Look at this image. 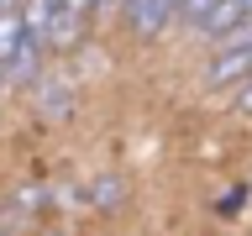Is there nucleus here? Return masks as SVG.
<instances>
[{
    "label": "nucleus",
    "mask_w": 252,
    "mask_h": 236,
    "mask_svg": "<svg viewBox=\"0 0 252 236\" xmlns=\"http://www.w3.org/2000/svg\"><path fill=\"white\" fill-rule=\"evenodd\" d=\"M27 42V27H21V11H0V63L11 58L16 47Z\"/></svg>",
    "instance_id": "obj_7"
},
{
    "label": "nucleus",
    "mask_w": 252,
    "mask_h": 236,
    "mask_svg": "<svg viewBox=\"0 0 252 236\" xmlns=\"http://www.w3.org/2000/svg\"><path fill=\"white\" fill-rule=\"evenodd\" d=\"M236 110H242V116H252V79H247V89L236 94Z\"/></svg>",
    "instance_id": "obj_10"
},
{
    "label": "nucleus",
    "mask_w": 252,
    "mask_h": 236,
    "mask_svg": "<svg viewBox=\"0 0 252 236\" xmlns=\"http://www.w3.org/2000/svg\"><path fill=\"white\" fill-rule=\"evenodd\" d=\"M79 27H84V16H79V11L53 5V21H47V47H74V42H79Z\"/></svg>",
    "instance_id": "obj_4"
},
{
    "label": "nucleus",
    "mask_w": 252,
    "mask_h": 236,
    "mask_svg": "<svg viewBox=\"0 0 252 236\" xmlns=\"http://www.w3.org/2000/svg\"><path fill=\"white\" fill-rule=\"evenodd\" d=\"M16 5H21V0H0V11H16Z\"/></svg>",
    "instance_id": "obj_12"
},
{
    "label": "nucleus",
    "mask_w": 252,
    "mask_h": 236,
    "mask_svg": "<svg viewBox=\"0 0 252 236\" xmlns=\"http://www.w3.org/2000/svg\"><path fill=\"white\" fill-rule=\"evenodd\" d=\"M16 11H21V27H27V37H37V42L47 47V21H53V5H47V0H21Z\"/></svg>",
    "instance_id": "obj_5"
},
{
    "label": "nucleus",
    "mask_w": 252,
    "mask_h": 236,
    "mask_svg": "<svg viewBox=\"0 0 252 236\" xmlns=\"http://www.w3.org/2000/svg\"><path fill=\"white\" fill-rule=\"evenodd\" d=\"M0 68H5V84H16V89H32V84L42 79V42H37V37H27V42L16 47L11 58L0 63Z\"/></svg>",
    "instance_id": "obj_2"
},
{
    "label": "nucleus",
    "mask_w": 252,
    "mask_h": 236,
    "mask_svg": "<svg viewBox=\"0 0 252 236\" xmlns=\"http://www.w3.org/2000/svg\"><path fill=\"white\" fill-rule=\"evenodd\" d=\"M47 5H63V0H47Z\"/></svg>",
    "instance_id": "obj_14"
},
{
    "label": "nucleus",
    "mask_w": 252,
    "mask_h": 236,
    "mask_svg": "<svg viewBox=\"0 0 252 236\" xmlns=\"http://www.w3.org/2000/svg\"><path fill=\"white\" fill-rule=\"evenodd\" d=\"M90 200L100 205V210H116V205L126 200V184H121V178H94V184H90Z\"/></svg>",
    "instance_id": "obj_8"
},
{
    "label": "nucleus",
    "mask_w": 252,
    "mask_h": 236,
    "mask_svg": "<svg viewBox=\"0 0 252 236\" xmlns=\"http://www.w3.org/2000/svg\"><path fill=\"white\" fill-rule=\"evenodd\" d=\"M220 0H179V21H189V27H200L205 11H216Z\"/></svg>",
    "instance_id": "obj_9"
},
{
    "label": "nucleus",
    "mask_w": 252,
    "mask_h": 236,
    "mask_svg": "<svg viewBox=\"0 0 252 236\" xmlns=\"http://www.w3.org/2000/svg\"><path fill=\"white\" fill-rule=\"evenodd\" d=\"M0 94H5V68H0Z\"/></svg>",
    "instance_id": "obj_13"
},
{
    "label": "nucleus",
    "mask_w": 252,
    "mask_h": 236,
    "mask_svg": "<svg viewBox=\"0 0 252 236\" xmlns=\"http://www.w3.org/2000/svg\"><path fill=\"white\" fill-rule=\"evenodd\" d=\"M242 16H247V0H220L216 11H205V21H200L194 31H200L205 42H216V37H226V31H231Z\"/></svg>",
    "instance_id": "obj_3"
},
{
    "label": "nucleus",
    "mask_w": 252,
    "mask_h": 236,
    "mask_svg": "<svg viewBox=\"0 0 252 236\" xmlns=\"http://www.w3.org/2000/svg\"><path fill=\"white\" fill-rule=\"evenodd\" d=\"M142 5H147V0H121V11L131 16V11H142Z\"/></svg>",
    "instance_id": "obj_11"
},
{
    "label": "nucleus",
    "mask_w": 252,
    "mask_h": 236,
    "mask_svg": "<svg viewBox=\"0 0 252 236\" xmlns=\"http://www.w3.org/2000/svg\"><path fill=\"white\" fill-rule=\"evenodd\" d=\"M0 236H5V231H0Z\"/></svg>",
    "instance_id": "obj_16"
},
{
    "label": "nucleus",
    "mask_w": 252,
    "mask_h": 236,
    "mask_svg": "<svg viewBox=\"0 0 252 236\" xmlns=\"http://www.w3.org/2000/svg\"><path fill=\"white\" fill-rule=\"evenodd\" d=\"M47 236H58V231H47Z\"/></svg>",
    "instance_id": "obj_15"
},
{
    "label": "nucleus",
    "mask_w": 252,
    "mask_h": 236,
    "mask_svg": "<svg viewBox=\"0 0 252 236\" xmlns=\"http://www.w3.org/2000/svg\"><path fill=\"white\" fill-rule=\"evenodd\" d=\"M236 79H252V47H216V58L205 63V84L220 89Z\"/></svg>",
    "instance_id": "obj_1"
},
{
    "label": "nucleus",
    "mask_w": 252,
    "mask_h": 236,
    "mask_svg": "<svg viewBox=\"0 0 252 236\" xmlns=\"http://www.w3.org/2000/svg\"><path fill=\"white\" fill-rule=\"evenodd\" d=\"M32 94H37V110H53V116H68V105H74L63 84H47V74L32 84Z\"/></svg>",
    "instance_id": "obj_6"
}]
</instances>
